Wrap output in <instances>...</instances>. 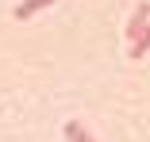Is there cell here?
<instances>
[{
    "mask_svg": "<svg viewBox=\"0 0 150 142\" xmlns=\"http://www.w3.org/2000/svg\"><path fill=\"white\" fill-rule=\"evenodd\" d=\"M54 0H19L16 4V19H31L35 12H42V8H50Z\"/></svg>",
    "mask_w": 150,
    "mask_h": 142,
    "instance_id": "obj_4",
    "label": "cell"
},
{
    "mask_svg": "<svg viewBox=\"0 0 150 142\" xmlns=\"http://www.w3.org/2000/svg\"><path fill=\"white\" fill-rule=\"evenodd\" d=\"M62 134L69 138V142H100L93 131H88L85 123H77V119H66V127H62Z\"/></svg>",
    "mask_w": 150,
    "mask_h": 142,
    "instance_id": "obj_2",
    "label": "cell"
},
{
    "mask_svg": "<svg viewBox=\"0 0 150 142\" xmlns=\"http://www.w3.org/2000/svg\"><path fill=\"white\" fill-rule=\"evenodd\" d=\"M146 23H150V0H139L135 12H131V19H127V42H135V39L142 35Z\"/></svg>",
    "mask_w": 150,
    "mask_h": 142,
    "instance_id": "obj_1",
    "label": "cell"
},
{
    "mask_svg": "<svg viewBox=\"0 0 150 142\" xmlns=\"http://www.w3.org/2000/svg\"><path fill=\"white\" fill-rule=\"evenodd\" d=\"M146 54H150V23L142 27V35H139V39H135L131 46H127V58H131V62H139V58H146Z\"/></svg>",
    "mask_w": 150,
    "mask_h": 142,
    "instance_id": "obj_3",
    "label": "cell"
}]
</instances>
